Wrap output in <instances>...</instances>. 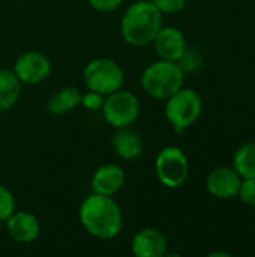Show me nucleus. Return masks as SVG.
<instances>
[{
    "instance_id": "obj_17",
    "label": "nucleus",
    "mask_w": 255,
    "mask_h": 257,
    "mask_svg": "<svg viewBox=\"0 0 255 257\" xmlns=\"http://www.w3.org/2000/svg\"><path fill=\"white\" fill-rule=\"evenodd\" d=\"M233 169L242 179L255 178V142L242 145L233 158Z\"/></svg>"
},
{
    "instance_id": "obj_20",
    "label": "nucleus",
    "mask_w": 255,
    "mask_h": 257,
    "mask_svg": "<svg viewBox=\"0 0 255 257\" xmlns=\"http://www.w3.org/2000/svg\"><path fill=\"white\" fill-rule=\"evenodd\" d=\"M237 197L248 206H255V178L242 179Z\"/></svg>"
},
{
    "instance_id": "obj_22",
    "label": "nucleus",
    "mask_w": 255,
    "mask_h": 257,
    "mask_svg": "<svg viewBox=\"0 0 255 257\" xmlns=\"http://www.w3.org/2000/svg\"><path fill=\"white\" fill-rule=\"evenodd\" d=\"M80 104H83L89 110H98V108H102L104 98H102L101 93L89 90L86 95H81V102Z\"/></svg>"
},
{
    "instance_id": "obj_24",
    "label": "nucleus",
    "mask_w": 255,
    "mask_h": 257,
    "mask_svg": "<svg viewBox=\"0 0 255 257\" xmlns=\"http://www.w3.org/2000/svg\"><path fill=\"white\" fill-rule=\"evenodd\" d=\"M215 256L228 257V256H230V254H227V253H210V257H215Z\"/></svg>"
},
{
    "instance_id": "obj_6",
    "label": "nucleus",
    "mask_w": 255,
    "mask_h": 257,
    "mask_svg": "<svg viewBox=\"0 0 255 257\" xmlns=\"http://www.w3.org/2000/svg\"><path fill=\"white\" fill-rule=\"evenodd\" d=\"M158 179L167 188H179L185 184L189 173V163L185 152L177 146L161 149L155 160Z\"/></svg>"
},
{
    "instance_id": "obj_2",
    "label": "nucleus",
    "mask_w": 255,
    "mask_h": 257,
    "mask_svg": "<svg viewBox=\"0 0 255 257\" xmlns=\"http://www.w3.org/2000/svg\"><path fill=\"white\" fill-rule=\"evenodd\" d=\"M162 27V14L152 0H138L123 14L120 32L123 39L134 47H144L153 42Z\"/></svg>"
},
{
    "instance_id": "obj_15",
    "label": "nucleus",
    "mask_w": 255,
    "mask_h": 257,
    "mask_svg": "<svg viewBox=\"0 0 255 257\" xmlns=\"http://www.w3.org/2000/svg\"><path fill=\"white\" fill-rule=\"evenodd\" d=\"M81 102V93L75 87H63L57 90L47 102V110L53 116L66 114Z\"/></svg>"
},
{
    "instance_id": "obj_8",
    "label": "nucleus",
    "mask_w": 255,
    "mask_h": 257,
    "mask_svg": "<svg viewBox=\"0 0 255 257\" xmlns=\"http://www.w3.org/2000/svg\"><path fill=\"white\" fill-rule=\"evenodd\" d=\"M51 72V62L50 59L39 51H27L23 53L15 65L14 74L20 80V83L26 84H38L44 81Z\"/></svg>"
},
{
    "instance_id": "obj_19",
    "label": "nucleus",
    "mask_w": 255,
    "mask_h": 257,
    "mask_svg": "<svg viewBox=\"0 0 255 257\" xmlns=\"http://www.w3.org/2000/svg\"><path fill=\"white\" fill-rule=\"evenodd\" d=\"M14 211H15L14 194L5 185L0 184V221H6Z\"/></svg>"
},
{
    "instance_id": "obj_21",
    "label": "nucleus",
    "mask_w": 255,
    "mask_h": 257,
    "mask_svg": "<svg viewBox=\"0 0 255 257\" xmlns=\"http://www.w3.org/2000/svg\"><path fill=\"white\" fill-rule=\"evenodd\" d=\"M152 2L161 11V14H177L186 5V0H152Z\"/></svg>"
},
{
    "instance_id": "obj_18",
    "label": "nucleus",
    "mask_w": 255,
    "mask_h": 257,
    "mask_svg": "<svg viewBox=\"0 0 255 257\" xmlns=\"http://www.w3.org/2000/svg\"><path fill=\"white\" fill-rule=\"evenodd\" d=\"M201 62H203V59H201L200 51L186 47V50L183 51V54L177 60V65L182 68L183 72H194L201 66Z\"/></svg>"
},
{
    "instance_id": "obj_7",
    "label": "nucleus",
    "mask_w": 255,
    "mask_h": 257,
    "mask_svg": "<svg viewBox=\"0 0 255 257\" xmlns=\"http://www.w3.org/2000/svg\"><path fill=\"white\" fill-rule=\"evenodd\" d=\"M102 113L105 120L114 128H125L132 125L140 114L138 98L129 90H116L104 99Z\"/></svg>"
},
{
    "instance_id": "obj_10",
    "label": "nucleus",
    "mask_w": 255,
    "mask_h": 257,
    "mask_svg": "<svg viewBox=\"0 0 255 257\" xmlns=\"http://www.w3.org/2000/svg\"><path fill=\"white\" fill-rule=\"evenodd\" d=\"M152 44L159 59L170 60V62H177L188 47L185 35L177 27H164V26L161 27Z\"/></svg>"
},
{
    "instance_id": "obj_23",
    "label": "nucleus",
    "mask_w": 255,
    "mask_h": 257,
    "mask_svg": "<svg viewBox=\"0 0 255 257\" xmlns=\"http://www.w3.org/2000/svg\"><path fill=\"white\" fill-rule=\"evenodd\" d=\"M89 3L98 12H113L123 3V0H89Z\"/></svg>"
},
{
    "instance_id": "obj_13",
    "label": "nucleus",
    "mask_w": 255,
    "mask_h": 257,
    "mask_svg": "<svg viewBox=\"0 0 255 257\" xmlns=\"http://www.w3.org/2000/svg\"><path fill=\"white\" fill-rule=\"evenodd\" d=\"M92 190L96 194L114 196L125 185V172L116 164L101 166L92 176Z\"/></svg>"
},
{
    "instance_id": "obj_25",
    "label": "nucleus",
    "mask_w": 255,
    "mask_h": 257,
    "mask_svg": "<svg viewBox=\"0 0 255 257\" xmlns=\"http://www.w3.org/2000/svg\"><path fill=\"white\" fill-rule=\"evenodd\" d=\"M2 223H3V221H0V229H2Z\"/></svg>"
},
{
    "instance_id": "obj_16",
    "label": "nucleus",
    "mask_w": 255,
    "mask_h": 257,
    "mask_svg": "<svg viewBox=\"0 0 255 257\" xmlns=\"http://www.w3.org/2000/svg\"><path fill=\"white\" fill-rule=\"evenodd\" d=\"M21 92V83L14 74V71L0 69V113L11 110Z\"/></svg>"
},
{
    "instance_id": "obj_11",
    "label": "nucleus",
    "mask_w": 255,
    "mask_h": 257,
    "mask_svg": "<svg viewBox=\"0 0 255 257\" xmlns=\"http://www.w3.org/2000/svg\"><path fill=\"white\" fill-rule=\"evenodd\" d=\"M6 230L9 236L17 242H33L41 232L39 220L26 211H14L11 217L6 220Z\"/></svg>"
},
{
    "instance_id": "obj_12",
    "label": "nucleus",
    "mask_w": 255,
    "mask_h": 257,
    "mask_svg": "<svg viewBox=\"0 0 255 257\" xmlns=\"http://www.w3.org/2000/svg\"><path fill=\"white\" fill-rule=\"evenodd\" d=\"M132 253L137 257H164L168 253V241L156 229H143L132 239Z\"/></svg>"
},
{
    "instance_id": "obj_9",
    "label": "nucleus",
    "mask_w": 255,
    "mask_h": 257,
    "mask_svg": "<svg viewBox=\"0 0 255 257\" xmlns=\"http://www.w3.org/2000/svg\"><path fill=\"white\" fill-rule=\"evenodd\" d=\"M240 182L242 178L234 169L218 167L209 173L206 179V188L213 197L221 200H228L237 197Z\"/></svg>"
},
{
    "instance_id": "obj_4",
    "label": "nucleus",
    "mask_w": 255,
    "mask_h": 257,
    "mask_svg": "<svg viewBox=\"0 0 255 257\" xmlns=\"http://www.w3.org/2000/svg\"><path fill=\"white\" fill-rule=\"evenodd\" d=\"M165 101V116L179 133L194 125L201 116L203 101L194 89L182 87Z\"/></svg>"
},
{
    "instance_id": "obj_1",
    "label": "nucleus",
    "mask_w": 255,
    "mask_h": 257,
    "mask_svg": "<svg viewBox=\"0 0 255 257\" xmlns=\"http://www.w3.org/2000/svg\"><path fill=\"white\" fill-rule=\"evenodd\" d=\"M80 223L95 238L113 239L123 226V215L111 196L90 194L80 206Z\"/></svg>"
},
{
    "instance_id": "obj_14",
    "label": "nucleus",
    "mask_w": 255,
    "mask_h": 257,
    "mask_svg": "<svg viewBox=\"0 0 255 257\" xmlns=\"http://www.w3.org/2000/svg\"><path fill=\"white\" fill-rule=\"evenodd\" d=\"M113 149L117 157L123 160H135L143 152V139L138 133L129 130L128 126L119 128V131L113 137Z\"/></svg>"
},
{
    "instance_id": "obj_3",
    "label": "nucleus",
    "mask_w": 255,
    "mask_h": 257,
    "mask_svg": "<svg viewBox=\"0 0 255 257\" xmlns=\"http://www.w3.org/2000/svg\"><path fill=\"white\" fill-rule=\"evenodd\" d=\"M185 72L177 62L162 60L150 63L141 74V86L144 92L155 99H168L173 93L183 87Z\"/></svg>"
},
{
    "instance_id": "obj_5",
    "label": "nucleus",
    "mask_w": 255,
    "mask_h": 257,
    "mask_svg": "<svg viewBox=\"0 0 255 257\" xmlns=\"http://www.w3.org/2000/svg\"><path fill=\"white\" fill-rule=\"evenodd\" d=\"M84 83L89 90L101 95H110L122 89L125 81V72L117 62L107 57L93 59L84 68Z\"/></svg>"
}]
</instances>
